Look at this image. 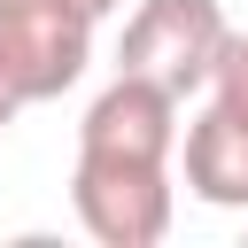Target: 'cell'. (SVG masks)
Listing matches in <instances>:
<instances>
[{"instance_id": "6da1fadb", "label": "cell", "mask_w": 248, "mask_h": 248, "mask_svg": "<svg viewBox=\"0 0 248 248\" xmlns=\"http://www.w3.org/2000/svg\"><path fill=\"white\" fill-rule=\"evenodd\" d=\"M225 39H232V23L217 0H140L124 23V46H116V70L155 78L163 93L186 101V93H209Z\"/></svg>"}, {"instance_id": "7a4b0ae2", "label": "cell", "mask_w": 248, "mask_h": 248, "mask_svg": "<svg viewBox=\"0 0 248 248\" xmlns=\"http://www.w3.org/2000/svg\"><path fill=\"white\" fill-rule=\"evenodd\" d=\"M93 62V23L70 8H0V124L70 93Z\"/></svg>"}, {"instance_id": "3957f363", "label": "cell", "mask_w": 248, "mask_h": 248, "mask_svg": "<svg viewBox=\"0 0 248 248\" xmlns=\"http://www.w3.org/2000/svg\"><path fill=\"white\" fill-rule=\"evenodd\" d=\"M70 209L101 248H155L170 232V163L140 155H85L70 170Z\"/></svg>"}, {"instance_id": "277c9868", "label": "cell", "mask_w": 248, "mask_h": 248, "mask_svg": "<svg viewBox=\"0 0 248 248\" xmlns=\"http://www.w3.org/2000/svg\"><path fill=\"white\" fill-rule=\"evenodd\" d=\"M178 155H186V194H194V202H209V209H248V116H232V108L209 101V108L186 124Z\"/></svg>"}, {"instance_id": "5b68a950", "label": "cell", "mask_w": 248, "mask_h": 248, "mask_svg": "<svg viewBox=\"0 0 248 248\" xmlns=\"http://www.w3.org/2000/svg\"><path fill=\"white\" fill-rule=\"evenodd\" d=\"M209 101L232 108V116H248V31L225 39V54H217V70H209Z\"/></svg>"}, {"instance_id": "8992f818", "label": "cell", "mask_w": 248, "mask_h": 248, "mask_svg": "<svg viewBox=\"0 0 248 248\" xmlns=\"http://www.w3.org/2000/svg\"><path fill=\"white\" fill-rule=\"evenodd\" d=\"M0 8H70V16H85V23H101V16H116L124 0H0Z\"/></svg>"}]
</instances>
